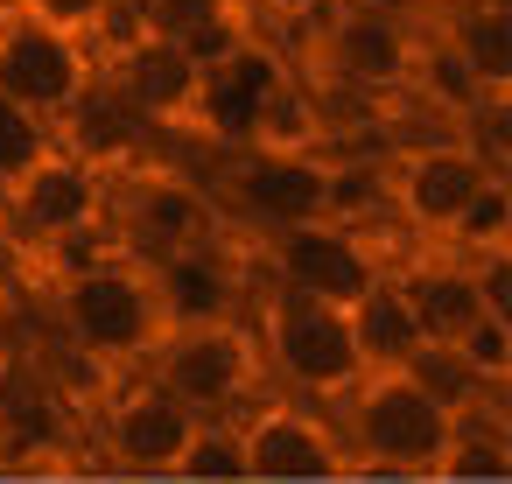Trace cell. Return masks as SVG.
Segmentation results:
<instances>
[{"mask_svg": "<svg viewBox=\"0 0 512 484\" xmlns=\"http://www.w3.org/2000/svg\"><path fill=\"white\" fill-rule=\"evenodd\" d=\"M442 43L463 57V71L477 78V92H505L512 85V8L505 0H463V8L449 15Z\"/></svg>", "mask_w": 512, "mask_h": 484, "instance_id": "cell-19", "label": "cell"}, {"mask_svg": "<svg viewBox=\"0 0 512 484\" xmlns=\"http://www.w3.org/2000/svg\"><path fill=\"white\" fill-rule=\"evenodd\" d=\"M267 246H274V281L295 288V295H309V302H330V309H351V302L386 274L379 253L365 246V232H351V225H337V218L295 225V232H281V239H267Z\"/></svg>", "mask_w": 512, "mask_h": 484, "instance_id": "cell-10", "label": "cell"}, {"mask_svg": "<svg viewBox=\"0 0 512 484\" xmlns=\"http://www.w3.org/2000/svg\"><path fill=\"white\" fill-rule=\"evenodd\" d=\"M239 435V484H316V477H351L337 421L302 407V400H260L232 421Z\"/></svg>", "mask_w": 512, "mask_h": 484, "instance_id": "cell-7", "label": "cell"}, {"mask_svg": "<svg viewBox=\"0 0 512 484\" xmlns=\"http://www.w3.org/2000/svg\"><path fill=\"white\" fill-rule=\"evenodd\" d=\"M456 351L470 358V372H477L491 393H505V379H512V323H505V316H477V323L456 337Z\"/></svg>", "mask_w": 512, "mask_h": 484, "instance_id": "cell-22", "label": "cell"}, {"mask_svg": "<svg viewBox=\"0 0 512 484\" xmlns=\"http://www.w3.org/2000/svg\"><path fill=\"white\" fill-rule=\"evenodd\" d=\"M92 78H99V50L78 29L36 15L29 0H0V99L57 127Z\"/></svg>", "mask_w": 512, "mask_h": 484, "instance_id": "cell-5", "label": "cell"}, {"mask_svg": "<svg viewBox=\"0 0 512 484\" xmlns=\"http://www.w3.org/2000/svg\"><path fill=\"white\" fill-rule=\"evenodd\" d=\"M15 372H22V365H15V351L0 344V421H8V400H15Z\"/></svg>", "mask_w": 512, "mask_h": 484, "instance_id": "cell-28", "label": "cell"}, {"mask_svg": "<svg viewBox=\"0 0 512 484\" xmlns=\"http://www.w3.org/2000/svg\"><path fill=\"white\" fill-rule=\"evenodd\" d=\"M50 134H57L78 162H92L99 176H106V169H120V162H134V155L155 141V127H148V120L120 99V85H113L106 71H99V78L71 99V113H64Z\"/></svg>", "mask_w": 512, "mask_h": 484, "instance_id": "cell-16", "label": "cell"}, {"mask_svg": "<svg viewBox=\"0 0 512 484\" xmlns=\"http://www.w3.org/2000/svg\"><path fill=\"white\" fill-rule=\"evenodd\" d=\"M484 176H498V169H484L463 141H428V148H407L393 162V204L421 239L442 246L449 225L463 218V204L484 190Z\"/></svg>", "mask_w": 512, "mask_h": 484, "instance_id": "cell-13", "label": "cell"}, {"mask_svg": "<svg viewBox=\"0 0 512 484\" xmlns=\"http://www.w3.org/2000/svg\"><path fill=\"white\" fill-rule=\"evenodd\" d=\"M253 8H267L274 22H316V15L337 8V0H253Z\"/></svg>", "mask_w": 512, "mask_h": 484, "instance_id": "cell-27", "label": "cell"}, {"mask_svg": "<svg viewBox=\"0 0 512 484\" xmlns=\"http://www.w3.org/2000/svg\"><path fill=\"white\" fill-rule=\"evenodd\" d=\"M134 15H141L155 36H190V29H204V22L239 15V0H134Z\"/></svg>", "mask_w": 512, "mask_h": 484, "instance_id": "cell-25", "label": "cell"}, {"mask_svg": "<svg viewBox=\"0 0 512 484\" xmlns=\"http://www.w3.org/2000/svg\"><path fill=\"white\" fill-rule=\"evenodd\" d=\"M148 484H197V477H183V470H169V477H148Z\"/></svg>", "mask_w": 512, "mask_h": 484, "instance_id": "cell-29", "label": "cell"}, {"mask_svg": "<svg viewBox=\"0 0 512 484\" xmlns=\"http://www.w3.org/2000/svg\"><path fill=\"white\" fill-rule=\"evenodd\" d=\"M400 372H407V379H414V386H421V393H428V400H435L449 421H463V414H477L484 400H498V393H491V386L470 372V358H463L456 344H421V351H414Z\"/></svg>", "mask_w": 512, "mask_h": 484, "instance_id": "cell-20", "label": "cell"}, {"mask_svg": "<svg viewBox=\"0 0 512 484\" xmlns=\"http://www.w3.org/2000/svg\"><path fill=\"white\" fill-rule=\"evenodd\" d=\"M99 71L120 85V99L155 127V134H169V127H190V113H197V85H204V71L190 64V50L176 43V36H155V29H141V36H127L120 50H106L99 57Z\"/></svg>", "mask_w": 512, "mask_h": 484, "instance_id": "cell-12", "label": "cell"}, {"mask_svg": "<svg viewBox=\"0 0 512 484\" xmlns=\"http://www.w3.org/2000/svg\"><path fill=\"white\" fill-rule=\"evenodd\" d=\"M197 428H204V421H197L183 400H169L155 379H134V386L113 400V414H106V449H113V463L134 470V477H169V470H183Z\"/></svg>", "mask_w": 512, "mask_h": 484, "instance_id": "cell-14", "label": "cell"}, {"mask_svg": "<svg viewBox=\"0 0 512 484\" xmlns=\"http://www.w3.org/2000/svg\"><path fill=\"white\" fill-rule=\"evenodd\" d=\"M155 281V309H162V330H190V323H225L239 316V295H246V274L225 246H190L162 267H148Z\"/></svg>", "mask_w": 512, "mask_h": 484, "instance_id": "cell-15", "label": "cell"}, {"mask_svg": "<svg viewBox=\"0 0 512 484\" xmlns=\"http://www.w3.org/2000/svg\"><path fill=\"white\" fill-rule=\"evenodd\" d=\"M106 204H113V183L92 162H78L64 141H50L8 190H0V218H8L15 246H29V253H50V246H64L78 232L106 225Z\"/></svg>", "mask_w": 512, "mask_h": 484, "instance_id": "cell-6", "label": "cell"}, {"mask_svg": "<svg viewBox=\"0 0 512 484\" xmlns=\"http://www.w3.org/2000/svg\"><path fill=\"white\" fill-rule=\"evenodd\" d=\"M260 337L225 316V323H190V330H169L155 351H148V379L183 400L197 421H232L253 407L260 393Z\"/></svg>", "mask_w": 512, "mask_h": 484, "instance_id": "cell-3", "label": "cell"}, {"mask_svg": "<svg viewBox=\"0 0 512 484\" xmlns=\"http://www.w3.org/2000/svg\"><path fill=\"white\" fill-rule=\"evenodd\" d=\"M323 190H330V162L323 155H267V148H239L232 176H225V204L239 211V225L281 239L295 225L323 218Z\"/></svg>", "mask_w": 512, "mask_h": 484, "instance_id": "cell-9", "label": "cell"}, {"mask_svg": "<svg viewBox=\"0 0 512 484\" xmlns=\"http://www.w3.org/2000/svg\"><path fill=\"white\" fill-rule=\"evenodd\" d=\"M337 442H344V470L358 477H442L449 449H456V421L407 379V372H365L344 400Z\"/></svg>", "mask_w": 512, "mask_h": 484, "instance_id": "cell-1", "label": "cell"}, {"mask_svg": "<svg viewBox=\"0 0 512 484\" xmlns=\"http://www.w3.org/2000/svg\"><path fill=\"white\" fill-rule=\"evenodd\" d=\"M183 477H197V484H239V435H232V421H204L197 428V442L183 456Z\"/></svg>", "mask_w": 512, "mask_h": 484, "instance_id": "cell-24", "label": "cell"}, {"mask_svg": "<svg viewBox=\"0 0 512 484\" xmlns=\"http://www.w3.org/2000/svg\"><path fill=\"white\" fill-rule=\"evenodd\" d=\"M393 281H400V295H407V309H414V323H421L428 344H456V337L484 316V302H477V267H463V260H428V267H407V274H393Z\"/></svg>", "mask_w": 512, "mask_h": 484, "instance_id": "cell-18", "label": "cell"}, {"mask_svg": "<svg viewBox=\"0 0 512 484\" xmlns=\"http://www.w3.org/2000/svg\"><path fill=\"white\" fill-rule=\"evenodd\" d=\"M253 337H260V365H267L288 393H302V400H344V393L365 379L344 309L309 302V295H295V288H274V295H267Z\"/></svg>", "mask_w": 512, "mask_h": 484, "instance_id": "cell-4", "label": "cell"}, {"mask_svg": "<svg viewBox=\"0 0 512 484\" xmlns=\"http://www.w3.org/2000/svg\"><path fill=\"white\" fill-rule=\"evenodd\" d=\"M414 57H421V36L407 29V15H386V8H365V0H337L323 15V64L351 85V92H400L414 78Z\"/></svg>", "mask_w": 512, "mask_h": 484, "instance_id": "cell-11", "label": "cell"}, {"mask_svg": "<svg viewBox=\"0 0 512 484\" xmlns=\"http://www.w3.org/2000/svg\"><path fill=\"white\" fill-rule=\"evenodd\" d=\"M400 484H442V477H400Z\"/></svg>", "mask_w": 512, "mask_h": 484, "instance_id": "cell-30", "label": "cell"}, {"mask_svg": "<svg viewBox=\"0 0 512 484\" xmlns=\"http://www.w3.org/2000/svg\"><path fill=\"white\" fill-rule=\"evenodd\" d=\"M344 484H386V477H344Z\"/></svg>", "mask_w": 512, "mask_h": 484, "instance_id": "cell-31", "label": "cell"}, {"mask_svg": "<svg viewBox=\"0 0 512 484\" xmlns=\"http://www.w3.org/2000/svg\"><path fill=\"white\" fill-rule=\"evenodd\" d=\"M106 225H113L120 260L162 267V260H176V253L211 239V197L176 169H134L127 190L106 204Z\"/></svg>", "mask_w": 512, "mask_h": 484, "instance_id": "cell-8", "label": "cell"}, {"mask_svg": "<svg viewBox=\"0 0 512 484\" xmlns=\"http://www.w3.org/2000/svg\"><path fill=\"white\" fill-rule=\"evenodd\" d=\"M50 141H57V134H50L36 113H22L15 99H0V190H8V183L50 148Z\"/></svg>", "mask_w": 512, "mask_h": 484, "instance_id": "cell-23", "label": "cell"}, {"mask_svg": "<svg viewBox=\"0 0 512 484\" xmlns=\"http://www.w3.org/2000/svg\"><path fill=\"white\" fill-rule=\"evenodd\" d=\"M57 316H64V344L85 351L92 365L120 372V365H141L169 330H162V309H155V281L148 267L106 253L99 267L71 274L64 295H57Z\"/></svg>", "mask_w": 512, "mask_h": 484, "instance_id": "cell-2", "label": "cell"}, {"mask_svg": "<svg viewBox=\"0 0 512 484\" xmlns=\"http://www.w3.org/2000/svg\"><path fill=\"white\" fill-rule=\"evenodd\" d=\"M442 246L470 253V260H484V253H512V183H505V176H484V190L463 204V218L449 225Z\"/></svg>", "mask_w": 512, "mask_h": 484, "instance_id": "cell-21", "label": "cell"}, {"mask_svg": "<svg viewBox=\"0 0 512 484\" xmlns=\"http://www.w3.org/2000/svg\"><path fill=\"white\" fill-rule=\"evenodd\" d=\"M344 323H351V344H358V365L365 372H400L428 344L421 323H414V309H407V295H400V281H393V267L344 309Z\"/></svg>", "mask_w": 512, "mask_h": 484, "instance_id": "cell-17", "label": "cell"}, {"mask_svg": "<svg viewBox=\"0 0 512 484\" xmlns=\"http://www.w3.org/2000/svg\"><path fill=\"white\" fill-rule=\"evenodd\" d=\"M36 15H50V22H64V29H78L85 43H92V29L113 15V0H29Z\"/></svg>", "mask_w": 512, "mask_h": 484, "instance_id": "cell-26", "label": "cell"}]
</instances>
